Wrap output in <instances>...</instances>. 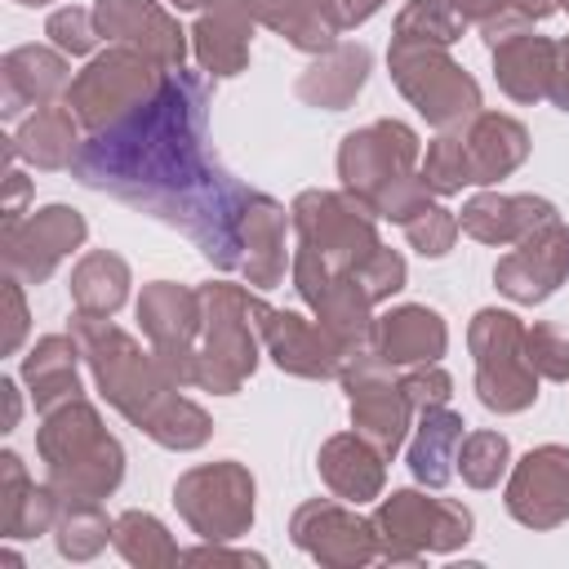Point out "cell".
<instances>
[{"instance_id": "13", "label": "cell", "mask_w": 569, "mask_h": 569, "mask_svg": "<svg viewBox=\"0 0 569 569\" xmlns=\"http://www.w3.org/2000/svg\"><path fill=\"white\" fill-rule=\"evenodd\" d=\"M18 147H22L36 164H44V169L62 164V160L71 156V124H67V116H53V111H49V116H36Z\"/></svg>"}, {"instance_id": "9", "label": "cell", "mask_w": 569, "mask_h": 569, "mask_svg": "<svg viewBox=\"0 0 569 569\" xmlns=\"http://www.w3.org/2000/svg\"><path fill=\"white\" fill-rule=\"evenodd\" d=\"M124 284H129L124 262L111 258V253H93V258L80 262L71 289H76V302H80L84 311L102 316V311H116V307L124 302Z\"/></svg>"}, {"instance_id": "11", "label": "cell", "mask_w": 569, "mask_h": 569, "mask_svg": "<svg viewBox=\"0 0 569 569\" xmlns=\"http://www.w3.org/2000/svg\"><path fill=\"white\" fill-rule=\"evenodd\" d=\"M27 382H31V391H36L40 405H49L53 396H76L71 347L62 338L40 342V351H31V360H27Z\"/></svg>"}, {"instance_id": "1", "label": "cell", "mask_w": 569, "mask_h": 569, "mask_svg": "<svg viewBox=\"0 0 569 569\" xmlns=\"http://www.w3.org/2000/svg\"><path fill=\"white\" fill-rule=\"evenodd\" d=\"M204 84L196 76H169L124 120H111L80 156L76 173L89 187L124 196L160 218L178 222L222 267L240 262L249 196L218 173L204 151Z\"/></svg>"}, {"instance_id": "5", "label": "cell", "mask_w": 569, "mask_h": 569, "mask_svg": "<svg viewBox=\"0 0 569 569\" xmlns=\"http://www.w3.org/2000/svg\"><path fill=\"white\" fill-rule=\"evenodd\" d=\"M382 351L391 365L405 360H436L445 351V325L427 307H400L382 320Z\"/></svg>"}, {"instance_id": "6", "label": "cell", "mask_w": 569, "mask_h": 569, "mask_svg": "<svg viewBox=\"0 0 569 569\" xmlns=\"http://www.w3.org/2000/svg\"><path fill=\"white\" fill-rule=\"evenodd\" d=\"M80 240H84L80 213H76V209H62V204L36 213V218L27 222V231L9 227V249H36V244H40V258H36V271H31L36 280L49 276V267H53L71 244H80Z\"/></svg>"}, {"instance_id": "16", "label": "cell", "mask_w": 569, "mask_h": 569, "mask_svg": "<svg viewBox=\"0 0 569 569\" xmlns=\"http://www.w3.org/2000/svg\"><path fill=\"white\" fill-rule=\"evenodd\" d=\"M529 360L542 365L551 378H565L569 373V338L556 329H533L529 333Z\"/></svg>"}, {"instance_id": "4", "label": "cell", "mask_w": 569, "mask_h": 569, "mask_svg": "<svg viewBox=\"0 0 569 569\" xmlns=\"http://www.w3.org/2000/svg\"><path fill=\"white\" fill-rule=\"evenodd\" d=\"M529 493H538L533 507H525V516H520L529 525H551L560 511H569V453L565 449H538L525 458V467L511 485V502H520Z\"/></svg>"}, {"instance_id": "8", "label": "cell", "mask_w": 569, "mask_h": 569, "mask_svg": "<svg viewBox=\"0 0 569 569\" xmlns=\"http://www.w3.org/2000/svg\"><path fill=\"white\" fill-rule=\"evenodd\" d=\"M196 36H200V62H204L213 76H236V71H240L249 40H244V22H240L236 9H218L213 18L200 22Z\"/></svg>"}, {"instance_id": "10", "label": "cell", "mask_w": 569, "mask_h": 569, "mask_svg": "<svg viewBox=\"0 0 569 569\" xmlns=\"http://www.w3.org/2000/svg\"><path fill=\"white\" fill-rule=\"evenodd\" d=\"M458 436H462V422H458L453 413L427 409L422 431H418V445H413V453H409V458H413V471H418L422 480L440 485V480L449 476V458H453Z\"/></svg>"}, {"instance_id": "17", "label": "cell", "mask_w": 569, "mask_h": 569, "mask_svg": "<svg viewBox=\"0 0 569 569\" xmlns=\"http://www.w3.org/2000/svg\"><path fill=\"white\" fill-rule=\"evenodd\" d=\"M49 36H53L62 49H71V53H84V49L93 44L89 13H80V9H62V13H53V18H49Z\"/></svg>"}, {"instance_id": "7", "label": "cell", "mask_w": 569, "mask_h": 569, "mask_svg": "<svg viewBox=\"0 0 569 569\" xmlns=\"http://www.w3.org/2000/svg\"><path fill=\"white\" fill-rule=\"evenodd\" d=\"M351 409H356V422L382 449H396L400 445V436H405V396H400V387L351 382Z\"/></svg>"}, {"instance_id": "3", "label": "cell", "mask_w": 569, "mask_h": 569, "mask_svg": "<svg viewBox=\"0 0 569 569\" xmlns=\"http://www.w3.org/2000/svg\"><path fill=\"white\" fill-rule=\"evenodd\" d=\"M565 262H569V236L551 222L547 236H533V244H525L498 267V284L520 302H538L556 289V280L565 276Z\"/></svg>"}, {"instance_id": "15", "label": "cell", "mask_w": 569, "mask_h": 569, "mask_svg": "<svg viewBox=\"0 0 569 569\" xmlns=\"http://www.w3.org/2000/svg\"><path fill=\"white\" fill-rule=\"evenodd\" d=\"M405 227H409V240L422 249V253H445L449 249V240H453V222L445 218V209H422V218H405Z\"/></svg>"}, {"instance_id": "12", "label": "cell", "mask_w": 569, "mask_h": 569, "mask_svg": "<svg viewBox=\"0 0 569 569\" xmlns=\"http://www.w3.org/2000/svg\"><path fill=\"white\" fill-rule=\"evenodd\" d=\"M365 49H342L329 67H325V84L320 89H307L302 98H316L320 107H329V111H338L356 89H360V80H365Z\"/></svg>"}, {"instance_id": "18", "label": "cell", "mask_w": 569, "mask_h": 569, "mask_svg": "<svg viewBox=\"0 0 569 569\" xmlns=\"http://www.w3.org/2000/svg\"><path fill=\"white\" fill-rule=\"evenodd\" d=\"M565 58H569V44H565ZM556 102H560V107H565V111H569V80H565V84H560V89H556Z\"/></svg>"}, {"instance_id": "2", "label": "cell", "mask_w": 569, "mask_h": 569, "mask_svg": "<svg viewBox=\"0 0 569 569\" xmlns=\"http://www.w3.org/2000/svg\"><path fill=\"white\" fill-rule=\"evenodd\" d=\"M471 342L480 351V400L489 409H525L538 391H533V378L516 365V342H520L516 316L480 311Z\"/></svg>"}, {"instance_id": "19", "label": "cell", "mask_w": 569, "mask_h": 569, "mask_svg": "<svg viewBox=\"0 0 569 569\" xmlns=\"http://www.w3.org/2000/svg\"><path fill=\"white\" fill-rule=\"evenodd\" d=\"M178 9H191V4H204V0H173Z\"/></svg>"}, {"instance_id": "14", "label": "cell", "mask_w": 569, "mask_h": 569, "mask_svg": "<svg viewBox=\"0 0 569 569\" xmlns=\"http://www.w3.org/2000/svg\"><path fill=\"white\" fill-rule=\"evenodd\" d=\"M502 458H507V440L502 436H471L467 453H462V471H467L471 485H489L502 471Z\"/></svg>"}]
</instances>
